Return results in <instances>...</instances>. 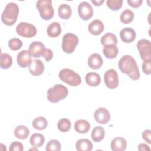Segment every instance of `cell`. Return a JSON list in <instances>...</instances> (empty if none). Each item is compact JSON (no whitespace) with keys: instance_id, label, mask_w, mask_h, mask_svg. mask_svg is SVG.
Listing matches in <instances>:
<instances>
[{"instance_id":"obj_20","label":"cell","mask_w":151,"mask_h":151,"mask_svg":"<svg viewBox=\"0 0 151 151\" xmlns=\"http://www.w3.org/2000/svg\"><path fill=\"white\" fill-rule=\"evenodd\" d=\"M118 47L114 44H110L104 46L103 48V53L104 55L109 59L116 58L118 54Z\"/></svg>"},{"instance_id":"obj_33","label":"cell","mask_w":151,"mask_h":151,"mask_svg":"<svg viewBox=\"0 0 151 151\" xmlns=\"http://www.w3.org/2000/svg\"><path fill=\"white\" fill-rule=\"evenodd\" d=\"M45 149L47 151H60L61 150V144L57 140H51L47 143Z\"/></svg>"},{"instance_id":"obj_3","label":"cell","mask_w":151,"mask_h":151,"mask_svg":"<svg viewBox=\"0 0 151 151\" xmlns=\"http://www.w3.org/2000/svg\"><path fill=\"white\" fill-rule=\"evenodd\" d=\"M68 94L67 88L60 84H57L50 87L47 91V99L51 103H55L64 99Z\"/></svg>"},{"instance_id":"obj_22","label":"cell","mask_w":151,"mask_h":151,"mask_svg":"<svg viewBox=\"0 0 151 151\" xmlns=\"http://www.w3.org/2000/svg\"><path fill=\"white\" fill-rule=\"evenodd\" d=\"M47 32L48 35L52 38L59 36L61 33V28L60 24L57 22H53L48 25Z\"/></svg>"},{"instance_id":"obj_39","label":"cell","mask_w":151,"mask_h":151,"mask_svg":"<svg viewBox=\"0 0 151 151\" xmlns=\"http://www.w3.org/2000/svg\"><path fill=\"white\" fill-rule=\"evenodd\" d=\"M142 138L143 139V140L145 141H146V142H147L149 144L151 143V140H150V137H151V131L150 130H145L142 133Z\"/></svg>"},{"instance_id":"obj_1","label":"cell","mask_w":151,"mask_h":151,"mask_svg":"<svg viewBox=\"0 0 151 151\" xmlns=\"http://www.w3.org/2000/svg\"><path fill=\"white\" fill-rule=\"evenodd\" d=\"M120 71L129 76L133 80H137L140 77L137 64L134 58L129 55H124L121 57L118 63Z\"/></svg>"},{"instance_id":"obj_27","label":"cell","mask_w":151,"mask_h":151,"mask_svg":"<svg viewBox=\"0 0 151 151\" xmlns=\"http://www.w3.org/2000/svg\"><path fill=\"white\" fill-rule=\"evenodd\" d=\"M30 144L35 147H41L45 142L44 136L38 133H34L31 135L29 139Z\"/></svg>"},{"instance_id":"obj_13","label":"cell","mask_w":151,"mask_h":151,"mask_svg":"<svg viewBox=\"0 0 151 151\" xmlns=\"http://www.w3.org/2000/svg\"><path fill=\"white\" fill-rule=\"evenodd\" d=\"M31 55L28 50H22L20 51L17 57V63L22 68H26L29 66L32 61Z\"/></svg>"},{"instance_id":"obj_7","label":"cell","mask_w":151,"mask_h":151,"mask_svg":"<svg viewBox=\"0 0 151 151\" xmlns=\"http://www.w3.org/2000/svg\"><path fill=\"white\" fill-rule=\"evenodd\" d=\"M17 33L21 37L25 38H32L37 34V29L31 24L22 22L16 27Z\"/></svg>"},{"instance_id":"obj_24","label":"cell","mask_w":151,"mask_h":151,"mask_svg":"<svg viewBox=\"0 0 151 151\" xmlns=\"http://www.w3.org/2000/svg\"><path fill=\"white\" fill-rule=\"evenodd\" d=\"M71 8L66 4H63L60 5L58 9V14L59 17L64 19H68L71 16Z\"/></svg>"},{"instance_id":"obj_8","label":"cell","mask_w":151,"mask_h":151,"mask_svg":"<svg viewBox=\"0 0 151 151\" xmlns=\"http://www.w3.org/2000/svg\"><path fill=\"white\" fill-rule=\"evenodd\" d=\"M137 48L141 58L145 60H150L151 44L150 41L146 39H141L137 43Z\"/></svg>"},{"instance_id":"obj_36","label":"cell","mask_w":151,"mask_h":151,"mask_svg":"<svg viewBox=\"0 0 151 151\" xmlns=\"http://www.w3.org/2000/svg\"><path fill=\"white\" fill-rule=\"evenodd\" d=\"M9 149L10 151H22L24 150V147L21 143L15 141L11 143Z\"/></svg>"},{"instance_id":"obj_35","label":"cell","mask_w":151,"mask_h":151,"mask_svg":"<svg viewBox=\"0 0 151 151\" xmlns=\"http://www.w3.org/2000/svg\"><path fill=\"white\" fill-rule=\"evenodd\" d=\"M123 4L122 0H107V6L113 11H117L121 8Z\"/></svg>"},{"instance_id":"obj_4","label":"cell","mask_w":151,"mask_h":151,"mask_svg":"<svg viewBox=\"0 0 151 151\" xmlns=\"http://www.w3.org/2000/svg\"><path fill=\"white\" fill-rule=\"evenodd\" d=\"M58 76L61 80L71 86H77L81 83L80 76L70 68L61 70Z\"/></svg>"},{"instance_id":"obj_5","label":"cell","mask_w":151,"mask_h":151,"mask_svg":"<svg viewBox=\"0 0 151 151\" xmlns=\"http://www.w3.org/2000/svg\"><path fill=\"white\" fill-rule=\"evenodd\" d=\"M40 17L44 20H50L54 14V10L51 0H39L36 3Z\"/></svg>"},{"instance_id":"obj_41","label":"cell","mask_w":151,"mask_h":151,"mask_svg":"<svg viewBox=\"0 0 151 151\" xmlns=\"http://www.w3.org/2000/svg\"><path fill=\"white\" fill-rule=\"evenodd\" d=\"M138 150H144V151H147L150 150V147H149L148 145H147L145 143H140L138 145Z\"/></svg>"},{"instance_id":"obj_12","label":"cell","mask_w":151,"mask_h":151,"mask_svg":"<svg viewBox=\"0 0 151 151\" xmlns=\"http://www.w3.org/2000/svg\"><path fill=\"white\" fill-rule=\"evenodd\" d=\"M28 67L29 73L34 76H38L42 74L44 71V63L38 59L32 60Z\"/></svg>"},{"instance_id":"obj_19","label":"cell","mask_w":151,"mask_h":151,"mask_svg":"<svg viewBox=\"0 0 151 151\" xmlns=\"http://www.w3.org/2000/svg\"><path fill=\"white\" fill-rule=\"evenodd\" d=\"M86 83L91 87H96L100 84L101 77L99 74L95 72H89L85 76Z\"/></svg>"},{"instance_id":"obj_11","label":"cell","mask_w":151,"mask_h":151,"mask_svg":"<svg viewBox=\"0 0 151 151\" xmlns=\"http://www.w3.org/2000/svg\"><path fill=\"white\" fill-rule=\"evenodd\" d=\"M95 120L101 124L107 123L110 120V114L104 107L98 108L94 113Z\"/></svg>"},{"instance_id":"obj_14","label":"cell","mask_w":151,"mask_h":151,"mask_svg":"<svg viewBox=\"0 0 151 151\" xmlns=\"http://www.w3.org/2000/svg\"><path fill=\"white\" fill-rule=\"evenodd\" d=\"M45 48V46L42 42L40 41H34L30 44L28 51L32 57L38 58L42 55V52Z\"/></svg>"},{"instance_id":"obj_9","label":"cell","mask_w":151,"mask_h":151,"mask_svg":"<svg viewBox=\"0 0 151 151\" xmlns=\"http://www.w3.org/2000/svg\"><path fill=\"white\" fill-rule=\"evenodd\" d=\"M104 81L109 88H116L119 85V76L117 71L114 69L107 70L104 74Z\"/></svg>"},{"instance_id":"obj_25","label":"cell","mask_w":151,"mask_h":151,"mask_svg":"<svg viewBox=\"0 0 151 151\" xmlns=\"http://www.w3.org/2000/svg\"><path fill=\"white\" fill-rule=\"evenodd\" d=\"M29 134V130L28 128L24 125H19L14 129L15 136L21 140L27 139Z\"/></svg>"},{"instance_id":"obj_16","label":"cell","mask_w":151,"mask_h":151,"mask_svg":"<svg viewBox=\"0 0 151 151\" xmlns=\"http://www.w3.org/2000/svg\"><path fill=\"white\" fill-rule=\"evenodd\" d=\"M88 29L91 34L98 35L104 31V26L100 20L94 19L88 24Z\"/></svg>"},{"instance_id":"obj_21","label":"cell","mask_w":151,"mask_h":151,"mask_svg":"<svg viewBox=\"0 0 151 151\" xmlns=\"http://www.w3.org/2000/svg\"><path fill=\"white\" fill-rule=\"evenodd\" d=\"M90 129V123L84 119L77 120L74 123V129L79 133H86Z\"/></svg>"},{"instance_id":"obj_6","label":"cell","mask_w":151,"mask_h":151,"mask_svg":"<svg viewBox=\"0 0 151 151\" xmlns=\"http://www.w3.org/2000/svg\"><path fill=\"white\" fill-rule=\"evenodd\" d=\"M78 42V38L76 34L67 33L63 37L61 47L65 53L71 54L75 50Z\"/></svg>"},{"instance_id":"obj_28","label":"cell","mask_w":151,"mask_h":151,"mask_svg":"<svg viewBox=\"0 0 151 151\" xmlns=\"http://www.w3.org/2000/svg\"><path fill=\"white\" fill-rule=\"evenodd\" d=\"M100 42L103 46H106L110 44L116 45L118 41L116 36L114 34L111 32H107L101 37Z\"/></svg>"},{"instance_id":"obj_38","label":"cell","mask_w":151,"mask_h":151,"mask_svg":"<svg viewBox=\"0 0 151 151\" xmlns=\"http://www.w3.org/2000/svg\"><path fill=\"white\" fill-rule=\"evenodd\" d=\"M143 72L146 74H150L151 73L150 69V60H145L142 64Z\"/></svg>"},{"instance_id":"obj_34","label":"cell","mask_w":151,"mask_h":151,"mask_svg":"<svg viewBox=\"0 0 151 151\" xmlns=\"http://www.w3.org/2000/svg\"><path fill=\"white\" fill-rule=\"evenodd\" d=\"M22 46V42L19 38H12L8 41V47L13 51H16L21 48Z\"/></svg>"},{"instance_id":"obj_23","label":"cell","mask_w":151,"mask_h":151,"mask_svg":"<svg viewBox=\"0 0 151 151\" xmlns=\"http://www.w3.org/2000/svg\"><path fill=\"white\" fill-rule=\"evenodd\" d=\"M76 147L78 151H91L93 149V144L88 139H81L76 142Z\"/></svg>"},{"instance_id":"obj_10","label":"cell","mask_w":151,"mask_h":151,"mask_svg":"<svg viewBox=\"0 0 151 151\" xmlns=\"http://www.w3.org/2000/svg\"><path fill=\"white\" fill-rule=\"evenodd\" d=\"M78 13L83 20L87 21L93 15V9L88 2L83 1L78 6Z\"/></svg>"},{"instance_id":"obj_31","label":"cell","mask_w":151,"mask_h":151,"mask_svg":"<svg viewBox=\"0 0 151 151\" xmlns=\"http://www.w3.org/2000/svg\"><path fill=\"white\" fill-rule=\"evenodd\" d=\"M134 18V13L132 10L129 9L123 11L120 17V21L123 24H127L130 23Z\"/></svg>"},{"instance_id":"obj_2","label":"cell","mask_w":151,"mask_h":151,"mask_svg":"<svg viewBox=\"0 0 151 151\" xmlns=\"http://www.w3.org/2000/svg\"><path fill=\"white\" fill-rule=\"evenodd\" d=\"M19 14V7L16 3L7 4L1 15V21L6 25L11 26L17 21Z\"/></svg>"},{"instance_id":"obj_42","label":"cell","mask_w":151,"mask_h":151,"mask_svg":"<svg viewBox=\"0 0 151 151\" xmlns=\"http://www.w3.org/2000/svg\"><path fill=\"white\" fill-rule=\"evenodd\" d=\"M104 2V0H92L91 2L95 5V6H100L103 2Z\"/></svg>"},{"instance_id":"obj_30","label":"cell","mask_w":151,"mask_h":151,"mask_svg":"<svg viewBox=\"0 0 151 151\" xmlns=\"http://www.w3.org/2000/svg\"><path fill=\"white\" fill-rule=\"evenodd\" d=\"M1 67L3 69H7L12 65V58L11 56L7 53H1L0 60Z\"/></svg>"},{"instance_id":"obj_15","label":"cell","mask_w":151,"mask_h":151,"mask_svg":"<svg viewBox=\"0 0 151 151\" xmlns=\"http://www.w3.org/2000/svg\"><path fill=\"white\" fill-rule=\"evenodd\" d=\"M120 37L124 43H130L136 38V32L131 28H123L120 32Z\"/></svg>"},{"instance_id":"obj_32","label":"cell","mask_w":151,"mask_h":151,"mask_svg":"<svg viewBox=\"0 0 151 151\" xmlns=\"http://www.w3.org/2000/svg\"><path fill=\"white\" fill-rule=\"evenodd\" d=\"M71 122L67 118H62L60 119L57 123V127L61 132H68L71 129Z\"/></svg>"},{"instance_id":"obj_40","label":"cell","mask_w":151,"mask_h":151,"mask_svg":"<svg viewBox=\"0 0 151 151\" xmlns=\"http://www.w3.org/2000/svg\"><path fill=\"white\" fill-rule=\"evenodd\" d=\"M128 4L133 8H139L143 3L142 0H127Z\"/></svg>"},{"instance_id":"obj_26","label":"cell","mask_w":151,"mask_h":151,"mask_svg":"<svg viewBox=\"0 0 151 151\" xmlns=\"http://www.w3.org/2000/svg\"><path fill=\"white\" fill-rule=\"evenodd\" d=\"M105 130L101 126H96L91 132V139L95 142H101L104 137Z\"/></svg>"},{"instance_id":"obj_17","label":"cell","mask_w":151,"mask_h":151,"mask_svg":"<svg viewBox=\"0 0 151 151\" xmlns=\"http://www.w3.org/2000/svg\"><path fill=\"white\" fill-rule=\"evenodd\" d=\"M103 59L100 55L97 53H93L88 58V66L94 70L100 68L103 65Z\"/></svg>"},{"instance_id":"obj_18","label":"cell","mask_w":151,"mask_h":151,"mask_svg":"<svg viewBox=\"0 0 151 151\" xmlns=\"http://www.w3.org/2000/svg\"><path fill=\"white\" fill-rule=\"evenodd\" d=\"M126 146V140L122 137H116L111 142V148L113 151H124Z\"/></svg>"},{"instance_id":"obj_29","label":"cell","mask_w":151,"mask_h":151,"mask_svg":"<svg viewBox=\"0 0 151 151\" xmlns=\"http://www.w3.org/2000/svg\"><path fill=\"white\" fill-rule=\"evenodd\" d=\"M48 121L44 117H37L34 119L32 123L33 127L38 130H42L48 126Z\"/></svg>"},{"instance_id":"obj_37","label":"cell","mask_w":151,"mask_h":151,"mask_svg":"<svg viewBox=\"0 0 151 151\" xmlns=\"http://www.w3.org/2000/svg\"><path fill=\"white\" fill-rule=\"evenodd\" d=\"M42 55L45 58V61L48 62L50 61L53 57V52L52 50L50 48H45L42 52Z\"/></svg>"}]
</instances>
